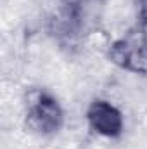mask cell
I'll list each match as a JSON object with an SVG mask.
<instances>
[{"instance_id": "obj_5", "label": "cell", "mask_w": 147, "mask_h": 149, "mask_svg": "<svg viewBox=\"0 0 147 149\" xmlns=\"http://www.w3.org/2000/svg\"><path fill=\"white\" fill-rule=\"evenodd\" d=\"M137 16L139 24L147 28V0H137Z\"/></svg>"}, {"instance_id": "obj_2", "label": "cell", "mask_w": 147, "mask_h": 149, "mask_svg": "<svg viewBox=\"0 0 147 149\" xmlns=\"http://www.w3.org/2000/svg\"><path fill=\"white\" fill-rule=\"evenodd\" d=\"M107 57L126 73L147 76V28L137 24L116 38L107 49Z\"/></svg>"}, {"instance_id": "obj_1", "label": "cell", "mask_w": 147, "mask_h": 149, "mask_svg": "<svg viewBox=\"0 0 147 149\" xmlns=\"http://www.w3.org/2000/svg\"><path fill=\"white\" fill-rule=\"evenodd\" d=\"M24 116L28 127L43 137L59 134L66 118L57 97L43 88L28 90L24 99Z\"/></svg>"}, {"instance_id": "obj_4", "label": "cell", "mask_w": 147, "mask_h": 149, "mask_svg": "<svg viewBox=\"0 0 147 149\" xmlns=\"http://www.w3.org/2000/svg\"><path fill=\"white\" fill-rule=\"evenodd\" d=\"M85 120L90 130L104 139H119L125 132L123 113L106 99H94L85 111Z\"/></svg>"}, {"instance_id": "obj_3", "label": "cell", "mask_w": 147, "mask_h": 149, "mask_svg": "<svg viewBox=\"0 0 147 149\" xmlns=\"http://www.w3.org/2000/svg\"><path fill=\"white\" fill-rule=\"evenodd\" d=\"M83 31L81 0H62L50 17V33L62 47H76Z\"/></svg>"}]
</instances>
